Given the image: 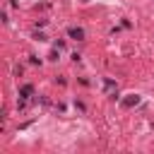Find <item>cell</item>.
I'll return each mask as SVG.
<instances>
[{
    "mask_svg": "<svg viewBox=\"0 0 154 154\" xmlns=\"http://www.w3.org/2000/svg\"><path fill=\"white\" fill-rule=\"evenodd\" d=\"M67 34H70V36H72V38H77V41H79V38H84V31H82V29H79V26H72V29H70V31H67Z\"/></svg>",
    "mask_w": 154,
    "mask_h": 154,
    "instance_id": "cell-1",
    "label": "cell"
},
{
    "mask_svg": "<svg viewBox=\"0 0 154 154\" xmlns=\"http://www.w3.org/2000/svg\"><path fill=\"white\" fill-rule=\"evenodd\" d=\"M31 91H34V87H31V84H26V87H22V99H26V96H29Z\"/></svg>",
    "mask_w": 154,
    "mask_h": 154,
    "instance_id": "cell-2",
    "label": "cell"
}]
</instances>
